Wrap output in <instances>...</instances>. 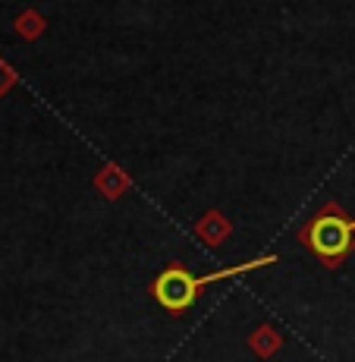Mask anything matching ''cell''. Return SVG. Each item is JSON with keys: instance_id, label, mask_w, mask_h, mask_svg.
Returning a JSON list of instances; mask_svg holds the SVG:
<instances>
[{"instance_id": "cell-6", "label": "cell", "mask_w": 355, "mask_h": 362, "mask_svg": "<svg viewBox=\"0 0 355 362\" xmlns=\"http://www.w3.org/2000/svg\"><path fill=\"white\" fill-rule=\"evenodd\" d=\"M16 32L23 35L25 41H35L41 32H44V16L35 10H25L23 16H16Z\"/></svg>"}, {"instance_id": "cell-4", "label": "cell", "mask_w": 355, "mask_h": 362, "mask_svg": "<svg viewBox=\"0 0 355 362\" xmlns=\"http://www.w3.org/2000/svg\"><path fill=\"white\" fill-rule=\"evenodd\" d=\"M129 186H132V177L120 164H104L95 177V189L104 199H120L123 192H129Z\"/></svg>"}, {"instance_id": "cell-7", "label": "cell", "mask_w": 355, "mask_h": 362, "mask_svg": "<svg viewBox=\"0 0 355 362\" xmlns=\"http://www.w3.org/2000/svg\"><path fill=\"white\" fill-rule=\"evenodd\" d=\"M16 82H19V73L10 64H4V60H0V95H6L13 86H16Z\"/></svg>"}, {"instance_id": "cell-2", "label": "cell", "mask_w": 355, "mask_h": 362, "mask_svg": "<svg viewBox=\"0 0 355 362\" xmlns=\"http://www.w3.org/2000/svg\"><path fill=\"white\" fill-rule=\"evenodd\" d=\"M299 243H305L327 268H339L346 262V255L355 249L352 218H346L337 202H327L321 211L299 230Z\"/></svg>"}, {"instance_id": "cell-3", "label": "cell", "mask_w": 355, "mask_h": 362, "mask_svg": "<svg viewBox=\"0 0 355 362\" xmlns=\"http://www.w3.org/2000/svg\"><path fill=\"white\" fill-rule=\"evenodd\" d=\"M195 233H198V240L205 243V246L217 249L220 243H227V236L233 233V224L227 221L224 211H217V208H211V211L205 214V218L195 224Z\"/></svg>"}, {"instance_id": "cell-1", "label": "cell", "mask_w": 355, "mask_h": 362, "mask_svg": "<svg viewBox=\"0 0 355 362\" xmlns=\"http://www.w3.org/2000/svg\"><path fill=\"white\" fill-rule=\"evenodd\" d=\"M274 262H277V255H261V259H255V262L214 271V274H205V277L192 274L186 264H167L161 274L155 277V284H151V296H155V303L161 305V309L173 312V315H183V312H189L195 305V299H198V293L205 287H211V284H217V281H229V277L248 274V271L267 268V264H274Z\"/></svg>"}, {"instance_id": "cell-5", "label": "cell", "mask_w": 355, "mask_h": 362, "mask_svg": "<svg viewBox=\"0 0 355 362\" xmlns=\"http://www.w3.org/2000/svg\"><path fill=\"white\" fill-rule=\"evenodd\" d=\"M280 344H283V337L277 334V328H270V325H258L255 334L248 337V346H252V353H255V356H261V359L274 356V353L280 350Z\"/></svg>"}]
</instances>
